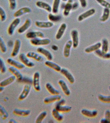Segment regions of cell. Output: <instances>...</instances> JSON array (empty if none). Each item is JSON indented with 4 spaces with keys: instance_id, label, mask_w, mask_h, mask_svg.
Wrapping results in <instances>:
<instances>
[{
    "instance_id": "1",
    "label": "cell",
    "mask_w": 110,
    "mask_h": 123,
    "mask_svg": "<svg viewBox=\"0 0 110 123\" xmlns=\"http://www.w3.org/2000/svg\"><path fill=\"white\" fill-rule=\"evenodd\" d=\"M30 42L33 46H40L49 45L51 43V41L48 38H37L30 39Z\"/></svg>"
},
{
    "instance_id": "2",
    "label": "cell",
    "mask_w": 110,
    "mask_h": 123,
    "mask_svg": "<svg viewBox=\"0 0 110 123\" xmlns=\"http://www.w3.org/2000/svg\"><path fill=\"white\" fill-rule=\"evenodd\" d=\"M21 22L19 18H15L10 24L8 27L7 33L10 36H12L14 34L15 29L18 26Z\"/></svg>"
},
{
    "instance_id": "3",
    "label": "cell",
    "mask_w": 110,
    "mask_h": 123,
    "mask_svg": "<svg viewBox=\"0 0 110 123\" xmlns=\"http://www.w3.org/2000/svg\"><path fill=\"white\" fill-rule=\"evenodd\" d=\"M18 58L20 62L25 66L29 68H32L35 66L34 63L30 60L29 59V58L25 54L21 53L19 54Z\"/></svg>"
},
{
    "instance_id": "4",
    "label": "cell",
    "mask_w": 110,
    "mask_h": 123,
    "mask_svg": "<svg viewBox=\"0 0 110 123\" xmlns=\"http://www.w3.org/2000/svg\"><path fill=\"white\" fill-rule=\"evenodd\" d=\"M32 84L34 89L36 91L39 92L41 91L40 74L38 72H36L34 74Z\"/></svg>"
},
{
    "instance_id": "5",
    "label": "cell",
    "mask_w": 110,
    "mask_h": 123,
    "mask_svg": "<svg viewBox=\"0 0 110 123\" xmlns=\"http://www.w3.org/2000/svg\"><path fill=\"white\" fill-rule=\"evenodd\" d=\"M31 88V85L26 84L24 86L22 92L18 96V100L22 101L25 100L28 97L30 92Z\"/></svg>"
},
{
    "instance_id": "6",
    "label": "cell",
    "mask_w": 110,
    "mask_h": 123,
    "mask_svg": "<svg viewBox=\"0 0 110 123\" xmlns=\"http://www.w3.org/2000/svg\"><path fill=\"white\" fill-rule=\"evenodd\" d=\"M26 38L29 39H33L37 38H44V35L42 32L34 31L28 32L26 35Z\"/></svg>"
},
{
    "instance_id": "7",
    "label": "cell",
    "mask_w": 110,
    "mask_h": 123,
    "mask_svg": "<svg viewBox=\"0 0 110 123\" xmlns=\"http://www.w3.org/2000/svg\"><path fill=\"white\" fill-rule=\"evenodd\" d=\"M21 42L19 39L15 40L13 46V48L11 54V56L12 57H14L17 56L21 49Z\"/></svg>"
},
{
    "instance_id": "8",
    "label": "cell",
    "mask_w": 110,
    "mask_h": 123,
    "mask_svg": "<svg viewBox=\"0 0 110 123\" xmlns=\"http://www.w3.org/2000/svg\"><path fill=\"white\" fill-rule=\"evenodd\" d=\"M7 63L11 66L14 67L18 70H22L25 68V66L21 62L17 61L13 58H8L7 60Z\"/></svg>"
},
{
    "instance_id": "9",
    "label": "cell",
    "mask_w": 110,
    "mask_h": 123,
    "mask_svg": "<svg viewBox=\"0 0 110 123\" xmlns=\"http://www.w3.org/2000/svg\"><path fill=\"white\" fill-rule=\"evenodd\" d=\"M70 35L72 38V47L76 49L79 44V33L77 30H73L71 31Z\"/></svg>"
},
{
    "instance_id": "10",
    "label": "cell",
    "mask_w": 110,
    "mask_h": 123,
    "mask_svg": "<svg viewBox=\"0 0 110 123\" xmlns=\"http://www.w3.org/2000/svg\"><path fill=\"white\" fill-rule=\"evenodd\" d=\"M31 9L28 7H24L21 8L15 12L14 14V16L15 18H19L24 14L30 13Z\"/></svg>"
},
{
    "instance_id": "11",
    "label": "cell",
    "mask_w": 110,
    "mask_h": 123,
    "mask_svg": "<svg viewBox=\"0 0 110 123\" xmlns=\"http://www.w3.org/2000/svg\"><path fill=\"white\" fill-rule=\"evenodd\" d=\"M8 71L10 73L12 74L15 77L17 81L19 82H20L23 77V75L19 70L16 68L10 66L8 68Z\"/></svg>"
},
{
    "instance_id": "12",
    "label": "cell",
    "mask_w": 110,
    "mask_h": 123,
    "mask_svg": "<svg viewBox=\"0 0 110 123\" xmlns=\"http://www.w3.org/2000/svg\"><path fill=\"white\" fill-rule=\"evenodd\" d=\"M31 24V20L29 18H28L26 19L24 24L18 29L17 32L20 34L24 33L30 27Z\"/></svg>"
},
{
    "instance_id": "13",
    "label": "cell",
    "mask_w": 110,
    "mask_h": 123,
    "mask_svg": "<svg viewBox=\"0 0 110 123\" xmlns=\"http://www.w3.org/2000/svg\"><path fill=\"white\" fill-rule=\"evenodd\" d=\"M36 51L39 53L44 55L48 60L52 61L53 59V55L51 52L47 49L42 47H39L37 49Z\"/></svg>"
},
{
    "instance_id": "14",
    "label": "cell",
    "mask_w": 110,
    "mask_h": 123,
    "mask_svg": "<svg viewBox=\"0 0 110 123\" xmlns=\"http://www.w3.org/2000/svg\"><path fill=\"white\" fill-rule=\"evenodd\" d=\"M60 72L64 76L70 83L72 84L75 82V80L74 76L67 69L64 68H62Z\"/></svg>"
},
{
    "instance_id": "15",
    "label": "cell",
    "mask_w": 110,
    "mask_h": 123,
    "mask_svg": "<svg viewBox=\"0 0 110 123\" xmlns=\"http://www.w3.org/2000/svg\"><path fill=\"white\" fill-rule=\"evenodd\" d=\"M95 12V10L92 8L79 15L78 17V20L79 22H82L85 19L93 15Z\"/></svg>"
},
{
    "instance_id": "16",
    "label": "cell",
    "mask_w": 110,
    "mask_h": 123,
    "mask_svg": "<svg viewBox=\"0 0 110 123\" xmlns=\"http://www.w3.org/2000/svg\"><path fill=\"white\" fill-rule=\"evenodd\" d=\"M35 24L37 27L42 29L50 28L54 25V23L50 21L47 22L36 21Z\"/></svg>"
},
{
    "instance_id": "17",
    "label": "cell",
    "mask_w": 110,
    "mask_h": 123,
    "mask_svg": "<svg viewBox=\"0 0 110 123\" xmlns=\"http://www.w3.org/2000/svg\"><path fill=\"white\" fill-rule=\"evenodd\" d=\"M31 111L28 110H22L19 109H14L13 113L15 116L20 117H26L30 115Z\"/></svg>"
},
{
    "instance_id": "18",
    "label": "cell",
    "mask_w": 110,
    "mask_h": 123,
    "mask_svg": "<svg viewBox=\"0 0 110 123\" xmlns=\"http://www.w3.org/2000/svg\"><path fill=\"white\" fill-rule=\"evenodd\" d=\"M36 5L39 8L44 10L49 13L52 12V7L47 3L42 1H38L36 3Z\"/></svg>"
},
{
    "instance_id": "19",
    "label": "cell",
    "mask_w": 110,
    "mask_h": 123,
    "mask_svg": "<svg viewBox=\"0 0 110 123\" xmlns=\"http://www.w3.org/2000/svg\"><path fill=\"white\" fill-rule=\"evenodd\" d=\"M16 80L14 76L13 75L10 76L0 82V86L4 88L13 83Z\"/></svg>"
},
{
    "instance_id": "20",
    "label": "cell",
    "mask_w": 110,
    "mask_h": 123,
    "mask_svg": "<svg viewBox=\"0 0 110 123\" xmlns=\"http://www.w3.org/2000/svg\"><path fill=\"white\" fill-rule=\"evenodd\" d=\"M26 55L29 58L32 59L38 62H42L44 60L43 57L40 55L39 54L34 52H28Z\"/></svg>"
},
{
    "instance_id": "21",
    "label": "cell",
    "mask_w": 110,
    "mask_h": 123,
    "mask_svg": "<svg viewBox=\"0 0 110 123\" xmlns=\"http://www.w3.org/2000/svg\"><path fill=\"white\" fill-rule=\"evenodd\" d=\"M72 46V40H69L66 43L64 48L63 54L65 57L67 58L70 56V51Z\"/></svg>"
},
{
    "instance_id": "22",
    "label": "cell",
    "mask_w": 110,
    "mask_h": 123,
    "mask_svg": "<svg viewBox=\"0 0 110 123\" xmlns=\"http://www.w3.org/2000/svg\"><path fill=\"white\" fill-rule=\"evenodd\" d=\"M58 83L65 95L69 96L70 94V91L65 82L62 80H59Z\"/></svg>"
},
{
    "instance_id": "23",
    "label": "cell",
    "mask_w": 110,
    "mask_h": 123,
    "mask_svg": "<svg viewBox=\"0 0 110 123\" xmlns=\"http://www.w3.org/2000/svg\"><path fill=\"white\" fill-rule=\"evenodd\" d=\"M67 25L65 23H63L61 25L55 36L56 39L57 40H60L62 37L63 36L65 32L66 29Z\"/></svg>"
},
{
    "instance_id": "24",
    "label": "cell",
    "mask_w": 110,
    "mask_h": 123,
    "mask_svg": "<svg viewBox=\"0 0 110 123\" xmlns=\"http://www.w3.org/2000/svg\"><path fill=\"white\" fill-rule=\"evenodd\" d=\"M61 98V96L60 95H52V96L45 98L43 100V102L46 104H51L58 101Z\"/></svg>"
},
{
    "instance_id": "25",
    "label": "cell",
    "mask_w": 110,
    "mask_h": 123,
    "mask_svg": "<svg viewBox=\"0 0 110 123\" xmlns=\"http://www.w3.org/2000/svg\"><path fill=\"white\" fill-rule=\"evenodd\" d=\"M81 113L84 116L92 118L96 117L97 114V111L96 110L90 111L83 109L81 110Z\"/></svg>"
},
{
    "instance_id": "26",
    "label": "cell",
    "mask_w": 110,
    "mask_h": 123,
    "mask_svg": "<svg viewBox=\"0 0 110 123\" xmlns=\"http://www.w3.org/2000/svg\"><path fill=\"white\" fill-rule=\"evenodd\" d=\"M44 64L47 67L51 68L57 72H59L61 70L62 68L60 65L51 61L48 60L45 61Z\"/></svg>"
},
{
    "instance_id": "27",
    "label": "cell",
    "mask_w": 110,
    "mask_h": 123,
    "mask_svg": "<svg viewBox=\"0 0 110 123\" xmlns=\"http://www.w3.org/2000/svg\"><path fill=\"white\" fill-rule=\"evenodd\" d=\"M72 0H68L64 7L63 14L65 16H67L69 15L70 11L72 10Z\"/></svg>"
},
{
    "instance_id": "28",
    "label": "cell",
    "mask_w": 110,
    "mask_h": 123,
    "mask_svg": "<svg viewBox=\"0 0 110 123\" xmlns=\"http://www.w3.org/2000/svg\"><path fill=\"white\" fill-rule=\"evenodd\" d=\"M101 46V43L100 42H98L94 45H92L86 48L85 49V52L87 53H89L95 51L99 49Z\"/></svg>"
},
{
    "instance_id": "29",
    "label": "cell",
    "mask_w": 110,
    "mask_h": 123,
    "mask_svg": "<svg viewBox=\"0 0 110 123\" xmlns=\"http://www.w3.org/2000/svg\"><path fill=\"white\" fill-rule=\"evenodd\" d=\"M45 87L47 91L52 95H60V93L58 90H57L52 86V85L47 83L45 85Z\"/></svg>"
},
{
    "instance_id": "30",
    "label": "cell",
    "mask_w": 110,
    "mask_h": 123,
    "mask_svg": "<svg viewBox=\"0 0 110 123\" xmlns=\"http://www.w3.org/2000/svg\"><path fill=\"white\" fill-rule=\"evenodd\" d=\"M55 108L60 113H67L70 112L72 108L69 106H55Z\"/></svg>"
},
{
    "instance_id": "31",
    "label": "cell",
    "mask_w": 110,
    "mask_h": 123,
    "mask_svg": "<svg viewBox=\"0 0 110 123\" xmlns=\"http://www.w3.org/2000/svg\"><path fill=\"white\" fill-rule=\"evenodd\" d=\"M52 116L54 119L58 122H61L63 120V116L60 112L58 111L55 108H54L52 111Z\"/></svg>"
},
{
    "instance_id": "32",
    "label": "cell",
    "mask_w": 110,
    "mask_h": 123,
    "mask_svg": "<svg viewBox=\"0 0 110 123\" xmlns=\"http://www.w3.org/2000/svg\"><path fill=\"white\" fill-rule=\"evenodd\" d=\"M48 19L50 22H57L61 20L62 16L60 15H55L54 13H50L48 16Z\"/></svg>"
},
{
    "instance_id": "33",
    "label": "cell",
    "mask_w": 110,
    "mask_h": 123,
    "mask_svg": "<svg viewBox=\"0 0 110 123\" xmlns=\"http://www.w3.org/2000/svg\"><path fill=\"white\" fill-rule=\"evenodd\" d=\"M61 0H54L53 6L52 7V12L53 13L56 14L58 12Z\"/></svg>"
},
{
    "instance_id": "34",
    "label": "cell",
    "mask_w": 110,
    "mask_h": 123,
    "mask_svg": "<svg viewBox=\"0 0 110 123\" xmlns=\"http://www.w3.org/2000/svg\"><path fill=\"white\" fill-rule=\"evenodd\" d=\"M9 114L6 109L0 105V117L3 120H6L8 118Z\"/></svg>"
},
{
    "instance_id": "35",
    "label": "cell",
    "mask_w": 110,
    "mask_h": 123,
    "mask_svg": "<svg viewBox=\"0 0 110 123\" xmlns=\"http://www.w3.org/2000/svg\"><path fill=\"white\" fill-rule=\"evenodd\" d=\"M110 14V10L109 8H105L104 10L103 15L100 19V21L104 22L107 21L109 18Z\"/></svg>"
},
{
    "instance_id": "36",
    "label": "cell",
    "mask_w": 110,
    "mask_h": 123,
    "mask_svg": "<svg viewBox=\"0 0 110 123\" xmlns=\"http://www.w3.org/2000/svg\"><path fill=\"white\" fill-rule=\"evenodd\" d=\"M95 53L96 55L99 57L105 59H109L110 58V53H104L99 49L95 51Z\"/></svg>"
},
{
    "instance_id": "37",
    "label": "cell",
    "mask_w": 110,
    "mask_h": 123,
    "mask_svg": "<svg viewBox=\"0 0 110 123\" xmlns=\"http://www.w3.org/2000/svg\"><path fill=\"white\" fill-rule=\"evenodd\" d=\"M47 113L46 111H44L41 112L37 117L35 120V123H42V121L47 116Z\"/></svg>"
},
{
    "instance_id": "38",
    "label": "cell",
    "mask_w": 110,
    "mask_h": 123,
    "mask_svg": "<svg viewBox=\"0 0 110 123\" xmlns=\"http://www.w3.org/2000/svg\"><path fill=\"white\" fill-rule=\"evenodd\" d=\"M108 50H109V42L107 39L105 38L102 40L101 51L104 53H106L108 52Z\"/></svg>"
},
{
    "instance_id": "39",
    "label": "cell",
    "mask_w": 110,
    "mask_h": 123,
    "mask_svg": "<svg viewBox=\"0 0 110 123\" xmlns=\"http://www.w3.org/2000/svg\"><path fill=\"white\" fill-rule=\"evenodd\" d=\"M0 50L3 53H5L7 51V48L3 39L0 36Z\"/></svg>"
},
{
    "instance_id": "40",
    "label": "cell",
    "mask_w": 110,
    "mask_h": 123,
    "mask_svg": "<svg viewBox=\"0 0 110 123\" xmlns=\"http://www.w3.org/2000/svg\"><path fill=\"white\" fill-rule=\"evenodd\" d=\"M98 99L102 103H110V96H104L99 95L98 96Z\"/></svg>"
},
{
    "instance_id": "41",
    "label": "cell",
    "mask_w": 110,
    "mask_h": 123,
    "mask_svg": "<svg viewBox=\"0 0 110 123\" xmlns=\"http://www.w3.org/2000/svg\"><path fill=\"white\" fill-rule=\"evenodd\" d=\"M7 71L5 63L1 58L0 57V73L4 74Z\"/></svg>"
},
{
    "instance_id": "42",
    "label": "cell",
    "mask_w": 110,
    "mask_h": 123,
    "mask_svg": "<svg viewBox=\"0 0 110 123\" xmlns=\"http://www.w3.org/2000/svg\"><path fill=\"white\" fill-rule=\"evenodd\" d=\"M7 15L5 11L0 6V20L1 22H4L6 20Z\"/></svg>"
},
{
    "instance_id": "43",
    "label": "cell",
    "mask_w": 110,
    "mask_h": 123,
    "mask_svg": "<svg viewBox=\"0 0 110 123\" xmlns=\"http://www.w3.org/2000/svg\"><path fill=\"white\" fill-rule=\"evenodd\" d=\"M9 8L12 10H14L16 8L17 3L16 0H8Z\"/></svg>"
},
{
    "instance_id": "44",
    "label": "cell",
    "mask_w": 110,
    "mask_h": 123,
    "mask_svg": "<svg viewBox=\"0 0 110 123\" xmlns=\"http://www.w3.org/2000/svg\"><path fill=\"white\" fill-rule=\"evenodd\" d=\"M102 6L106 8H110V4L105 0H96Z\"/></svg>"
},
{
    "instance_id": "45",
    "label": "cell",
    "mask_w": 110,
    "mask_h": 123,
    "mask_svg": "<svg viewBox=\"0 0 110 123\" xmlns=\"http://www.w3.org/2000/svg\"><path fill=\"white\" fill-rule=\"evenodd\" d=\"M19 82L26 83V84L31 85L33 83V80L28 77H23L22 80Z\"/></svg>"
},
{
    "instance_id": "46",
    "label": "cell",
    "mask_w": 110,
    "mask_h": 123,
    "mask_svg": "<svg viewBox=\"0 0 110 123\" xmlns=\"http://www.w3.org/2000/svg\"><path fill=\"white\" fill-rule=\"evenodd\" d=\"M104 118L108 121V123H110V110L106 111L105 112Z\"/></svg>"
},
{
    "instance_id": "47",
    "label": "cell",
    "mask_w": 110,
    "mask_h": 123,
    "mask_svg": "<svg viewBox=\"0 0 110 123\" xmlns=\"http://www.w3.org/2000/svg\"><path fill=\"white\" fill-rule=\"evenodd\" d=\"M66 100L64 99H61L59 100L57 102L55 106H62L65 105V104Z\"/></svg>"
},
{
    "instance_id": "48",
    "label": "cell",
    "mask_w": 110,
    "mask_h": 123,
    "mask_svg": "<svg viewBox=\"0 0 110 123\" xmlns=\"http://www.w3.org/2000/svg\"><path fill=\"white\" fill-rule=\"evenodd\" d=\"M79 1L82 7L85 8L87 6V3L86 0H79Z\"/></svg>"
},
{
    "instance_id": "49",
    "label": "cell",
    "mask_w": 110,
    "mask_h": 123,
    "mask_svg": "<svg viewBox=\"0 0 110 123\" xmlns=\"http://www.w3.org/2000/svg\"><path fill=\"white\" fill-rule=\"evenodd\" d=\"M79 4L77 2H75L72 4V10H75L78 8Z\"/></svg>"
},
{
    "instance_id": "50",
    "label": "cell",
    "mask_w": 110,
    "mask_h": 123,
    "mask_svg": "<svg viewBox=\"0 0 110 123\" xmlns=\"http://www.w3.org/2000/svg\"><path fill=\"white\" fill-rule=\"evenodd\" d=\"M51 49L54 51H57L58 50L59 48L58 46L55 45H52L51 46Z\"/></svg>"
},
{
    "instance_id": "51",
    "label": "cell",
    "mask_w": 110,
    "mask_h": 123,
    "mask_svg": "<svg viewBox=\"0 0 110 123\" xmlns=\"http://www.w3.org/2000/svg\"><path fill=\"white\" fill-rule=\"evenodd\" d=\"M9 42H8V47L11 48L12 47H13L14 45V43H13V42L11 40H9L8 41Z\"/></svg>"
},
{
    "instance_id": "52",
    "label": "cell",
    "mask_w": 110,
    "mask_h": 123,
    "mask_svg": "<svg viewBox=\"0 0 110 123\" xmlns=\"http://www.w3.org/2000/svg\"><path fill=\"white\" fill-rule=\"evenodd\" d=\"M9 123H17V122H16L15 120H14V119H11L9 121Z\"/></svg>"
},
{
    "instance_id": "53",
    "label": "cell",
    "mask_w": 110,
    "mask_h": 123,
    "mask_svg": "<svg viewBox=\"0 0 110 123\" xmlns=\"http://www.w3.org/2000/svg\"><path fill=\"white\" fill-rule=\"evenodd\" d=\"M4 89V88H3V87H1V86H0V93L3 92V91Z\"/></svg>"
},
{
    "instance_id": "54",
    "label": "cell",
    "mask_w": 110,
    "mask_h": 123,
    "mask_svg": "<svg viewBox=\"0 0 110 123\" xmlns=\"http://www.w3.org/2000/svg\"><path fill=\"white\" fill-rule=\"evenodd\" d=\"M63 2H66L67 1V0H62Z\"/></svg>"
},
{
    "instance_id": "55",
    "label": "cell",
    "mask_w": 110,
    "mask_h": 123,
    "mask_svg": "<svg viewBox=\"0 0 110 123\" xmlns=\"http://www.w3.org/2000/svg\"><path fill=\"white\" fill-rule=\"evenodd\" d=\"M109 90H110V86H109Z\"/></svg>"
},
{
    "instance_id": "56",
    "label": "cell",
    "mask_w": 110,
    "mask_h": 123,
    "mask_svg": "<svg viewBox=\"0 0 110 123\" xmlns=\"http://www.w3.org/2000/svg\"><path fill=\"white\" fill-rule=\"evenodd\" d=\"M27 0L29 1H30L31 0Z\"/></svg>"
}]
</instances>
